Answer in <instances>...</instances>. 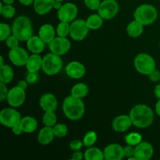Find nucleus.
Returning a JSON list of instances; mask_svg holds the SVG:
<instances>
[{
  "instance_id": "f257e3e1",
  "label": "nucleus",
  "mask_w": 160,
  "mask_h": 160,
  "mask_svg": "<svg viewBox=\"0 0 160 160\" xmlns=\"http://www.w3.org/2000/svg\"><path fill=\"white\" fill-rule=\"evenodd\" d=\"M134 126L138 128H147L154 121V112L145 104H138L131 109L129 113Z\"/></svg>"
},
{
  "instance_id": "f03ea898",
  "label": "nucleus",
  "mask_w": 160,
  "mask_h": 160,
  "mask_svg": "<svg viewBox=\"0 0 160 160\" xmlns=\"http://www.w3.org/2000/svg\"><path fill=\"white\" fill-rule=\"evenodd\" d=\"M62 112L70 120L77 121L81 120L85 112V106L81 98L70 96L66 97L62 102Z\"/></svg>"
},
{
  "instance_id": "7ed1b4c3",
  "label": "nucleus",
  "mask_w": 160,
  "mask_h": 160,
  "mask_svg": "<svg viewBox=\"0 0 160 160\" xmlns=\"http://www.w3.org/2000/svg\"><path fill=\"white\" fill-rule=\"evenodd\" d=\"M12 33L20 42H27L33 36L31 20L27 16H20L14 20L12 25Z\"/></svg>"
},
{
  "instance_id": "20e7f679",
  "label": "nucleus",
  "mask_w": 160,
  "mask_h": 160,
  "mask_svg": "<svg viewBox=\"0 0 160 160\" xmlns=\"http://www.w3.org/2000/svg\"><path fill=\"white\" fill-rule=\"evenodd\" d=\"M158 17L157 9L150 4H142L134 10V18L144 26L152 24Z\"/></svg>"
},
{
  "instance_id": "39448f33",
  "label": "nucleus",
  "mask_w": 160,
  "mask_h": 160,
  "mask_svg": "<svg viewBox=\"0 0 160 160\" xmlns=\"http://www.w3.org/2000/svg\"><path fill=\"white\" fill-rule=\"evenodd\" d=\"M62 59L60 56L54 53H48L42 59V70L48 76H54L59 73L62 68Z\"/></svg>"
},
{
  "instance_id": "423d86ee",
  "label": "nucleus",
  "mask_w": 160,
  "mask_h": 160,
  "mask_svg": "<svg viewBox=\"0 0 160 160\" xmlns=\"http://www.w3.org/2000/svg\"><path fill=\"white\" fill-rule=\"evenodd\" d=\"M135 70L142 75L148 76L156 69V63L154 58L148 53H139L134 59Z\"/></svg>"
},
{
  "instance_id": "0eeeda50",
  "label": "nucleus",
  "mask_w": 160,
  "mask_h": 160,
  "mask_svg": "<svg viewBox=\"0 0 160 160\" xmlns=\"http://www.w3.org/2000/svg\"><path fill=\"white\" fill-rule=\"evenodd\" d=\"M21 119L19 111L13 107L5 108L0 112V123L6 128H12L20 124Z\"/></svg>"
},
{
  "instance_id": "6e6552de",
  "label": "nucleus",
  "mask_w": 160,
  "mask_h": 160,
  "mask_svg": "<svg viewBox=\"0 0 160 160\" xmlns=\"http://www.w3.org/2000/svg\"><path fill=\"white\" fill-rule=\"evenodd\" d=\"M89 30L90 29L88 27L86 20L81 19L74 20L70 23V36L73 40L80 42L87 37Z\"/></svg>"
},
{
  "instance_id": "1a4fd4ad",
  "label": "nucleus",
  "mask_w": 160,
  "mask_h": 160,
  "mask_svg": "<svg viewBox=\"0 0 160 160\" xmlns=\"http://www.w3.org/2000/svg\"><path fill=\"white\" fill-rule=\"evenodd\" d=\"M97 11L104 20H111L118 13L119 3L117 0H103Z\"/></svg>"
},
{
  "instance_id": "9d476101",
  "label": "nucleus",
  "mask_w": 160,
  "mask_h": 160,
  "mask_svg": "<svg viewBox=\"0 0 160 160\" xmlns=\"http://www.w3.org/2000/svg\"><path fill=\"white\" fill-rule=\"evenodd\" d=\"M48 47H49V50L51 51V52L62 56L67 54L70 51L71 43H70V40L67 38V37L57 36L48 44Z\"/></svg>"
},
{
  "instance_id": "9b49d317",
  "label": "nucleus",
  "mask_w": 160,
  "mask_h": 160,
  "mask_svg": "<svg viewBox=\"0 0 160 160\" xmlns=\"http://www.w3.org/2000/svg\"><path fill=\"white\" fill-rule=\"evenodd\" d=\"M78 13V6L73 2L64 3L57 10V17L61 22L71 23L76 19Z\"/></svg>"
},
{
  "instance_id": "f8f14e48",
  "label": "nucleus",
  "mask_w": 160,
  "mask_h": 160,
  "mask_svg": "<svg viewBox=\"0 0 160 160\" xmlns=\"http://www.w3.org/2000/svg\"><path fill=\"white\" fill-rule=\"evenodd\" d=\"M26 99V94L25 90L20 88L18 86L12 88L9 90V93L7 95V102L11 107L17 108L21 106L24 103Z\"/></svg>"
},
{
  "instance_id": "ddd939ff",
  "label": "nucleus",
  "mask_w": 160,
  "mask_h": 160,
  "mask_svg": "<svg viewBox=\"0 0 160 160\" xmlns=\"http://www.w3.org/2000/svg\"><path fill=\"white\" fill-rule=\"evenodd\" d=\"M29 55L24 48L18 46L17 48L9 50V59L10 62L17 67L26 66L27 62L29 59Z\"/></svg>"
},
{
  "instance_id": "4468645a",
  "label": "nucleus",
  "mask_w": 160,
  "mask_h": 160,
  "mask_svg": "<svg viewBox=\"0 0 160 160\" xmlns=\"http://www.w3.org/2000/svg\"><path fill=\"white\" fill-rule=\"evenodd\" d=\"M154 154L152 145L147 142H142L134 147V156L138 160H148Z\"/></svg>"
},
{
  "instance_id": "2eb2a0df",
  "label": "nucleus",
  "mask_w": 160,
  "mask_h": 160,
  "mask_svg": "<svg viewBox=\"0 0 160 160\" xmlns=\"http://www.w3.org/2000/svg\"><path fill=\"white\" fill-rule=\"evenodd\" d=\"M66 73L69 78L72 79H80L83 78L86 73L84 64L78 61H72L66 67Z\"/></svg>"
},
{
  "instance_id": "dca6fc26",
  "label": "nucleus",
  "mask_w": 160,
  "mask_h": 160,
  "mask_svg": "<svg viewBox=\"0 0 160 160\" xmlns=\"http://www.w3.org/2000/svg\"><path fill=\"white\" fill-rule=\"evenodd\" d=\"M104 157L107 160H122L124 158L123 147L118 144H110L104 148Z\"/></svg>"
},
{
  "instance_id": "f3484780",
  "label": "nucleus",
  "mask_w": 160,
  "mask_h": 160,
  "mask_svg": "<svg viewBox=\"0 0 160 160\" xmlns=\"http://www.w3.org/2000/svg\"><path fill=\"white\" fill-rule=\"evenodd\" d=\"M131 125H133V123L129 115L117 116L112 122V129L119 133L126 132L130 129Z\"/></svg>"
},
{
  "instance_id": "a211bd4d",
  "label": "nucleus",
  "mask_w": 160,
  "mask_h": 160,
  "mask_svg": "<svg viewBox=\"0 0 160 160\" xmlns=\"http://www.w3.org/2000/svg\"><path fill=\"white\" fill-rule=\"evenodd\" d=\"M39 104L44 112H47V111L55 112L57 109L58 101L56 97L53 94L45 93L42 95L40 98Z\"/></svg>"
},
{
  "instance_id": "6ab92c4d",
  "label": "nucleus",
  "mask_w": 160,
  "mask_h": 160,
  "mask_svg": "<svg viewBox=\"0 0 160 160\" xmlns=\"http://www.w3.org/2000/svg\"><path fill=\"white\" fill-rule=\"evenodd\" d=\"M56 0H34L33 6L38 15H45L55 8Z\"/></svg>"
},
{
  "instance_id": "aec40b11",
  "label": "nucleus",
  "mask_w": 160,
  "mask_h": 160,
  "mask_svg": "<svg viewBox=\"0 0 160 160\" xmlns=\"http://www.w3.org/2000/svg\"><path fill=\"white\" fill-rule=\"evenodd\" d=\"M56 30L49 23H45L39 28L38 36L45 44H49L56 38Z\"/></svg>"
},
{
  "instance_id": "412c9836",
  "label": "nucleus",
  "mask_w": 160,
  "mask_h": 160,
  "mask_svg": "<svg viewBox=\"0 0 160 160\" xmlns=\"http://www.w3.org/2000/svg\"><path fill=\"white\" fill-rule=\"evenodd\" d=\"M45 43L39 36L33 35L27 41V47L31 53L40 54L45 49Z\"/></svg>"
},
{
  "instance_id": "4be33fe9",
  "label": "nucleus",
  "mask_w": 160,
  "mask_h": 160,
  "mask_svg": "<svg viewBox=\"0 0 160 160\" xmlns=\"http://www.w3.org/2000/svg\"><path fill=\"white\" fill-rule=\"evenodd\" d=\"M56 137L53 131V128L51 127L45 126L40 130L38 134V142L42 145H47L51 143Z\"/></svg>"
},
{
  "instance_id": "5701e85b",
  "label": "nucleus",
  "mask_w": 160,
  "mask_h": 160,
  "mask_svg": "<svg viewBox=\"0 0 160 160\" xmlns=\"http://www.w3.org/2000/svg\"><path fill=\"white\" fill-rule=\"evenodd\" d=\"M20 126L23 130V133L31 134V133L34 132L37 130L38 124L37 120L34 117H31V116H27V117H23L21 119Z\"/></svg>"
},
{
  "instance_id": "b1692460",
  "label": "nucleus",
  "mask_w": 160,
  "mask_h": 160,
  "mask_svg": "<svg viewBox=\"0 0 160 160\" xmlns=\"http://www.w3.org/2000/svg\"><path fill=\"white\" fill-rule=\"evenodd\" d=\"M42 59L39 54H34L29 56L26 64V68L28 73H37L40 69H42Z\"/></svg>"
},
{
  "instance_id": "393cba45",
  "label": "nucleus",
  "mask_w": 160,
  "mask_h": 160,
  "mask_svg": "<svg viewBox=\"0 0 160 160\" xmlns=\"http://www.w3.org/2000/svg\"><path fill=\"white\" fill-rule=\"evenodd\" d=\"M144 25L142 24L140 22L134 20L133 21L130 22L127 27V32L128 34L131 38H136L140 37L144 31Z\"/></svg>"
},
{
  "instance_id": "a878e982",
  "label": "nucleus",
  "mask_w": 160,
  "mask_h": 160,
  "mask_svg": "<svg viewBox=\"0 0 160 160\" xmlns=\"http://www.w3.org/2000/svg\"><path fill=\"white\" fill-rule=\"evenodd\" d=\"M14 78V72L12 67L9 65L0 66V82L9 84Z\"/></svg>"
},
{
  "instance_id": "bb28decb",
  "label": "nucleus",
  "mask_w": 160,
  "mask_h": 160,
  "mask_svg": "<svg viewBox=\"0 0 160 160\" xmlns=\"http://www.w3.org/2000/svg\"><path fill=\"white\" fill-rule=\"evenodd\" d=\"M89 92L88 87L84 83H78L73 86L70 92V95L78 98H84L88 95Z\"/></svg>"
},
{
  "instance_id": "cd10ccee",
  "label": "nucleus",
  "mask_w": 160,
  "mask_h": 160,
  "mask_svg": "<svg viewBox=\"0 0 160 160\" xmlns=\"http://www.w3.org/2000/svg\"><path fill=\"white\" fill-rule=\"evenodd\" d=\"M84 159L86 160H103L104 153L100 148L96 147H89L84 152Z\"/></svg>"
},
{
  "instance_id": "c85d7f7f",
  "label": "nucleus",
  "mask_w": 160,
  "mask_h": 160,
  "mask_svg": "<svg viewBox=\"0 0 160 160\" xmlns=\"http://www.w3.org/2000/svg\"><path fill=\"white\" fill-rule=\"evenodd\" d=\"M103 20L104 19L98 13L92 14L88 17V19L86 20V23L90 30H98L102 26Z\"/></svg>"
},
{
  "instance_id": "c756f323",
  "label": "nucleus",
  "mask_w": 160,
  "mask_h": 160,
  "mask_svg": "<svg viewBox=\"0 0 160 160\" xmlns=\"http://www.w3.org/2000/svg\"><path fill=\"white\" fill-rule=\"evenodd\" d=\"M56 122H57V117H56L55 112L53 111L45 112L43 117H42V123L45 126L53 128L56 124Z\"/></svg>"
},
{
  "instance_id": "7c9ffc66",
  "label": "nucleus",
  "mask_w": 160,
  "mask_h": 160,
  "mask_svg": "<svg viewBox=\"0 0 160 160\" xmlns=\"http://www.w3.org/2000/svg\"><path fill=\"white\" fill-rule=\"evenodd\" d=\"M125 142L127 145L135 147L142 142V134L138 132H131L125 136Z\"/></svg>"
},
{
  "instance_id": "2f4dec72",
  "label": "nucleus",
  "mask_w": 160,
  "mask_h": 160,
  "mask_svg": "<svg viewBox=\"0 0 160 160\" xmlns=\"http://www.w3.org/2000/svg\"><path fill=\"white\" fill-rule=\"evenodd\" d=\"M0 13L4 18L11 19L15 16L16 9L12 5H3L0 3Z\"/></svg>"
},
{
  "instance_id": "473e14b6",
  "label": "nucleus",
  "mask_w": 160,
  "mask_h": 160,
  "mask_svg": "<svg viewBox=\"0 0 160 160\" xmlns=\"http://www.w3.org/2000/svg\"><path fill=\"white\" fill-rule=\"evenodd\" d=\"M97 138H98V136L95 131H90L88 132H87L84 135V138H83V144H84V146L88 147H92L96 143Z\"/></svg>"
},
{
  "instance_id": "72a5a7b5",
  "label": "nucleus",
  "mask_w": 160,
  "mask_h": 160,
  "mask_svg": "<svg viewBox=\"0 0 160 160\" xmlns=\"http://www.w3.org/2000/svg\"><path fill=\"white\" fill-rule=\"evenodd\" d=\"M70 24L67 22H61L57 25L56 28V34L60 37H66L70 35Z\"/></svg>"
},
{
  "instance_id": "f704fd0d",
  "label": "nucleus",
  "mask_w": 160,
  "mask_h": 160,
  "mask_svg": "<svg viewBox=\"0 0 160 160\" xmlns=\"http://www.w3.org/2000/svg\"><path fill=\"white\" fill-rule=\"evenodd\" d=\"M52 128L55 136L56 138H64L67 134V132H68L67 126L64 123H56Z\"/></svg>"
},
{
  "instance_id": "c9c22d12",
  "label": "nucleus",
  "mask_w": 160,
  "mask_h": 160,
  "mask_svg": "<svg viewBox=\"0 0 160 160\" xmlns=\"http://www.w3.org/2000/svg\"><path fill=\"white\" fill-rule=\"evenodd\" d=\"M12 33V28L9 26L7 23H0V41L4 42L8 37L11 35Z\"/></svg>"
},
{
  "instance_id": "e433bc0d",
  "label": "nucleus",
  "mask_w": 160,
  "mask_h": 160,
  "mask_svg": "<svg viewBox=\"0 0 160 160\" xmlns=\"http://www.w3.org/2000/svg\"><path fill=\"white\" fill-rule=\"evenodd\" d=\"M19 42H20V41L15 35L12 34V35H10L6 38V44L9 49H12V48H17L19 46Z\"/></svg>"
},
{
  "instance_id": "4c0bfd02",
  "label": "nucleus",
  "mask_w": 160,
  "mask_h": 160,
  "mask_svg": "<svg viewBox=\"0 0 160 160\" xmlns=\"http://www.w3.org/2000/svg\"><path fill=\"white\" fill-rule=\"evenodd\" d=\"M84 4L86 7L91 10H98L101 1L100 0H84Z\"/></svg>"
},
{
  "instance_id": "58836bf2",
  "label": "nucleus",
  "mask_w": 160,
  "mask_h": 160,
  "mask_svg": "<svg viewBox=\"0 0 160 160\" xmlns=\"http://www.w3.org/2000/svg\"><path fill=\"white\" fill-rule=\"evenodd\" d=\"M84 145L83 144V142H81L79 139H75V140H73L70 142V148L72 151H79V150L81 149L82 146Z\"/></svg>"
},
{
  "instance_id": "ea45409f",
  "label": "nucleus",
  "mask_w": 160,
  "mask_h": 160,
  "mask_svg": "<svg viewBox=\"0 0 160 160\" xmlns=\"http://www.w3.org/2000/svg\"><path fill=\"white\" fill-rule=\"evenodd\" d=\"M8 93H9V90L6 87V84L0 82V101L3 102L6 100Z\"/></svg>"
},
{
  "instance_id": "a19ab883",
  "label": "nucleus",
  "mask_w": 160,
  "mask_h": 160,
  "mask_svg": "<svg viewBox=\"0 0 160 160\" xmlns=\"http://www.w3.org/2000/svg\"><path fill=\"white\" fill-rule=\"evenodd\" d=\"M38 80V74L37 73H28L26 77V81H28V84H34Z\"/></svg>"
},
{
  "instance_id": "79ce46f5",
  "label": "nucleus",
  "mask_w": 160,
  "mask_h": 160,
  "mask_svg": "<svg viewBox=\"0 0 160 160\" xmlns=\"http://www.w3.org/2000/svg\"><path fill=\"white\" fill-rule=\"evenodd\" d=\"M148 76V79L152 82H158L160 81V71L156 68L152 73H150Z\"/></svg>"
},
{
  "instance_id": "37998d69",
  "label": "nucleus",
  "mask_w": 160,
  "mask_h": 160,
  "mask_svg": "<svg viewBox=\"0 0 160 160\" xmlns=\"http://www.w3.org/2000/svg\"><path fill=\"white\" fill-rule=\"evenodd\" d=\"M123 153H124V157L128 158V159L132 157L134 155V147L129 145L123 147Z\"/></svg>"
},
{
  "instance_id": "c03bdc74",
  "label": "nucleus",
  "mask_w": 160,
  "mask_h": 160,
  "mask_svg": "<svg viewBox=\"0 0 160 160\" xmlns=\"http://www.w3.org/2000/svg\"><path fill=\"white\" fill-rule=\"evenodd\" d=\"M72 159L73 160H81L84 159V153H82L81 151H75L72 155Z\"/></svg>"
},
{
  "instance_id": "a18cd8bd",
  "label": "nucleus",
  "mask_w": 160,
  "mask_h": 160,
  "mask_svg": "<svg viewBox=\"0 0 160 160\" xmlns=\"http://www.w3.org/2000/svg\"><path fill=\"white\" fill-rule=\"evenodd\" d=\"M11 129H12V133H13V134H15V135H17V136L20 135V134H21L22 133H23V130H22V128H20V124H18V125H17V126L13 127V128H11Z\"/></svg>"
},
{
  "instance_id": "49530a36",
  "label": "nucleus",
  "mask_w": 160,
  "mask_h": 160,
  "mask_svg": "<svg viewBox=\"0 0 160 160\" xmlns=\"http://www.w3.org/2000/svg\"><path fill=\"white\" fill-rule=\"evenodd\" d=\"M28 83L26 80H21V81H19L17 84V86H18V87L20 88L23 89V90H26L27 88H28Z\"/></svg>"
},
{
  "instance_id": "de8ad7c7",
  "label": "nucleus",
  "mask_w": 160,
  "mask_h": 160,
  "mask_svg": "<svg viewBox=\"0 0 160 160\" xmlns=\"http://www.w3.org/2000/svg\"><path fill=\"white\" fill-rule=\"evenodd\" d=\"M154 95L156 98L160 99V84H157L154 88Z\"/></svg>"
},
{
  "instance_id": "09e8293b",
  "label": "nucleus",
  "mask_w": 160,
  "mask_h": 160,
  "mask_svg": "<svg viewBox=\"0 0 160 160\" xmlns=\"http://www.w3.org/2000/svg\"><path fill=\"white\" fill-rule=\"evenodd\" d=\"M18 1L19 2H20V4L23 5V6H31V4H33L34 0H18Z\"/></svg>"
},
{
  "instance_id": "8fccbe9b",
  "label": "nucleus",
  "mask_w": 160,
  "mask_h": 160,
  "mask_svg": "<svg viewBox=\"0 0 160 160\" xmlns=\"http://www.w3.org/2000/svg\"><path fill=\"white\" fill-rule=\"evenodd\" d=\"M156 114L160 117V99H158V102L156 105Z\"/></svg>"
},
{
  "instance_id": "3c124183",
  "label": "nucleus",
  "mask_w": 160,
  "mask_h": 160,
  "mask_svg": "<svg viewBox=\"0 0 160 160\" xmlns=\"http://www.w3.org/2000/svg\"><path fill=\"white\" fill-rule=\"evenodd\" d=\"M2 2L6 5H12L14 2V0H2Z\"/></svg>"
},
{
  "instance_id": "603ef678",
  "label": "nucleus",
  "mask_w": 160,
  "mask_h": 160,
  "mask_svg": "<svg viewBox=\"0 0 160 160\" xmlns=\"http://www.w3.org/2000/svg\"><path fill=\"white\" fill-rule=\"evenodd\" d=\"M4 65V63H3V57L2 56H0V66H2Z\"/></svg>"
},
{
  "instance_id": "864d4df0",
  "label": "nucleus",
  "mask_w": 160,
  "mask_h": 160,
  "mask_svg": "<svg viewBox=\"0 0 160 160\" xmlns=\"http://www.w3.org/2000/svg\"><path fill=\"white\" fill-rule=\"evenodd\" d=\"M56 1H57V2H63L64 0H56Z\"/></svg>"
},
{
  "instance_id": "5fc2aeb1",
  "label": "nucleus",
  "mask_w": 160,
  "mask_h": 160,
  "mask_svg": "<svg viewBox=\"0 0 160 160\" xmlns=\"http://www.w3.org/2000/svg\"><path fill=\"white\" fill-rule=\"evenodd\" d=\"M159 48H160V42H159Z\"/></svg>"
}]
</instances>
